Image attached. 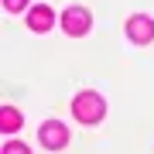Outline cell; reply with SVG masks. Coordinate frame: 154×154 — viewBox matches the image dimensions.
I'll return each mask as SVG.
<instances>
[{
	"mask_svg": "<svg viewBox=\"0 0 154 154\" xmlns=\"http://www.w3.org/2000/svg\"><path fill=\"white\" fill-rule=\"evenodd\" d=\"M41 144H45L48 151L65 147V144H69V130H65V123H58V120H45V123H41Z\"/></svg>",
	"mask_w": 154,
	"mask_h": 154,
	"instance_id": "3957f363",
	"label": "cell"
},
{
	"mask_svg": "<svg viewBox=\"0 0 154 154\" xmlns=\"http://www.w3.org/2000/svg\"><path fill=\"white\" fill-rule=\"evenodd\" d=\"M72 113H75V120H82V123H99L106 116L103 96L99 93H79L75 103H72Z\"/></svg>",
	"mask_w": 154,
	"mask_h": 154,
	"instance_id": "6da1fadb",
	"label": "cell"
},
{
	"mask_svg": "<svg viewBox=\"0 0 154 154\" xmlns=\"http://www.w3.org/2000/svg\"><path fill=\"white\" fill-rule=\"evenodd\" d=\"M24 4H28V0H4L7 11H24Z\"/></svg>",
	"mask_w": 154,
	"mask_h": 154,
	"instance_id": "ba28073f",
	"label": "cell"
},
{
	"mask_svg": "<svg viewBox=\"0 0 154 154\" xmlns=\"http://www.w3.org/2000/svg\"><path fill=\"white\" fill-rule=\"evenodd\" d=\"M4 154H31V151L24 147L21 140H11V144H4Z\"/></svg>",
	"mask_w": 154,
	"mask_h": 154,
	"instance_id": "52a82bcc",
	"label": "cell"
},
{
	"mask_svg": "<svg viewBox=\"0 0 154 154\" xmlns=\"http://www.w3.org/2000/svg\"><path fill=\"white\" fill-rule=\"evenodd\" d=\"M28 24H31V31H48L51 24H55V14H51V7H31V14H28Z\"/></svg>",
	"mask_w": 154,
	"mask_h": 154,
	"instance_id": "5b68a950",
	"label": "cell"
},
{
	"mask_svg": "<svg viewBox=\"0 0 154 154\" xmlns=\"http://www.w3.org/2000/svg\"><path fill=\"white\" fill-rule=\"evenodd\" d=\"M62 28H65V34H72V38H82V34L93 28V17H89L86 7H69V11L62 14Z\"/></svg>",
	"mask_w": 154,
	"mask_h": 154,
	"instance_id": "7a4b0ae2",
	"label": "cell"
},
{
	"mask_svg": "<svg viewBox=\"0 0 154 154\" xmlns=\"http://www.w3.org/2000/svg\"><path fill=\"white\" fill-rule=\"evenodd\" d=\"M127 34H130V41H134V45H147V41L154 38V24H151V17L134 14L130 21H127Z\"/></svg>",
	"mask_w": 154,
	"mask_h": 154,
	"instance_id": "277c9868",
	"label": "cell"
},
{
	"mask_svg": "<svg viewBox=\"0 0 154 154\" xmlns=\"http://www.w3.org/2000/svg\"><path fill=\"white\" fill-rule=\"evenodd\" d=\"M17 127H21V113H17L14 106H4V110H0V130H4V134H14Z\"/></svg>",
	"mask_w": 154,
	"mask_h": 154,
	"instance_id": "8992f818",
	"label": "cell"
}]
</instances>
